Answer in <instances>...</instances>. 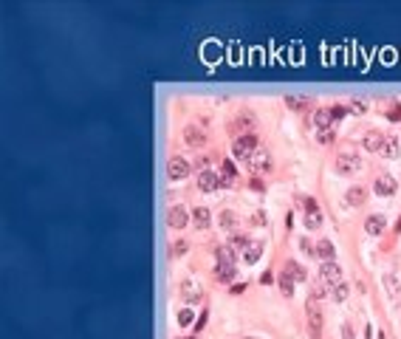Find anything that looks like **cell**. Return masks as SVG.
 <instances>
[{"mask_svg": "<svg viewBox=\"0 0 401 339\" xmlns=\"http://www.w3.org/2000/svg\"><path fill=\"white\" fill-rule=\"evenodd\" d=\"M249 339H254V337H249Z\"/></svg>", "mask_w": 401, "mask_h": 339, "instance_id": "obj_45", "label": "cell"}, {"mask_svg": "<svg viewBox=\"0 0 401 339\" xmlns=\"http://www.w3.org/2000/svg\"><path fill=\"white\" fill-rule=\"evenodd\" d=\"M333 167H336V173H339V175H353L359 167H362V161H359L356 156H348V153H342V156L336 158V164H333Z\"/></svg>", "mask_w": 401, "mask_h": 339, "instance_id": "obj_5", "label": "cell"}, {"mask_svg": "<svg viewBox=\"0 0 401 339\" xmlns=\"http://www.w3.org/2000/svg\"><path fill=\"white\" fill-rule=\"evenodd\" d=\"M280 291H283L286 297L294 294V280L288 277V274H283V277H280Z\"/></svg>", "mask_w": 401, "mask_h": 339, "instance_id": "obj_28", "label": "cell"}, {"mask_svg": "<svg viewBox=\"0 0 401 339\" xmlns=\"http://www.w3.org/2000/svg\"><path fill=\"white\" fill-rule=\"evenodd\" d=\"M167 175H170L173 181H181V178L190 175V164H187L181 156H173L170 161H167Z\"/></svg>", "mask_w": 401, "mask_h": 339, "instance_id": "obj_3", "label": "cell"}, {"mask_svg": "<svg viewBox=\"0 0 401 339\" xmlns=\"http://www.w3.org/2000/svg\"><path fill=\"white\" fill-rule=\"evenodd\" d=\"M384 226H387V218H384V215H370L365 221V232H367V235H382Z\"/></svg>", "mask_w": 401, "mask_h": 339, "instance_id": "obj_12", "label": "cell"}, {"mask_svg": "<svg viewBox=\"0 0 401 339\" xmlns=\"http://www.w3.org/2000/svg\"><path fill=\"white\" fill-rule=\"evenodd\" d=\"M314 122H316V127H319V130H328V127H331V122H336V119H333L331 108H322V111L314 113Z\"/></svg>", "mask_w": 401, "mask_h": 339, "instance_id": "obj_18", "label": "cell"}, {"mask_svg": "<svg viewBox=\"0 0 401 339\" xmlns=\"http://www.w3.org/2000/svg\"><path fill=\"white\" fill-rule=\"evenodd\" d=\"M382 153L387 158H399V153H401V147H399V139H393V136H387L384 139V147H382Z\"/></svg>", "mask_w": 401, "mask_h": 339, "instance_id": "obj_22", "label": "cell"}, {"mask_svg": "<svg viewBox=\"0 0 401 339\" xmlns=\"http://www.w3.org/2000/svg\"><path fill=\"white\" fill-rule=\"evenodd\" d=\"M215 277H218V283H232L235 280V263H218Z\"/></svg>", "mask_w": 401, "mask_h": 339, "instance_id": "obj_16", "label": "cell"}, {"mask_svg": "<svg viewBox=\"0 0 401 339\" xmlns=\"http://www.w3.org/2000/svg\"><path fill=\"white\" fill-rule=\"evenodd\" d=\"M384 139H387L384 133H379V130H367V133H365V141H362V144H365L367 153H379V150L384 147Z\"/></svg>", "mask_w": 401, "mask_h": 339, "instance_id": "obj_7", "label": "cell"}, {"mask_svg": "<svg viewBox=\"0 0 401 339\" xmlns=\"http://www.w3.org/2000/svg\"><path fill=\"white\" fill-rule=\"evenodd\" d=\"M249 243H252V240H249L246 235H232V240H229V246H232L235 252H246V246Z\"/></svg>", "mask_w": 401, "mask_h": 339, "instance_id": "obj_24", "label": "cell"}, {"mask_svg": "<svg viewBox=\"0 0 401 339\" xmlns=\"http://www.w3.org/2000/svg\"><path fill=\"white\" fill-rule=\"evenodd\" d=\"M220 175L218 173H212V170H203V173L198 175V190H203V192H212V190H218L220 187Z\"/></svg>", "mask_w": 401, "mask_h": 339, "instance_id": "obj_6", "label": "cell"}, {"mask_svg": "<svg viewBox=\"0 0 401 339\" xmlns=\"http://www.w3.org/2000/svg\"><path fill=\"white\" fill-rule=\"evenodd\" d=\"M384 283H387V288H390L393 294H396V291H399V286H396V280H393L390 274H387V277H384Z\"/></svg>", "mask_w": 401, "mask_h": 339, "instance_id": "obj_37", "label": "cell"}, {"mask_svg": "<svg viewBox=\"0 0 401 339\" xmlns=\"http://www.w3.org/2000/svg\"><path fill=\"white\" fill-rule=\"evenodd\" d=\"M192 320H195V314H192L190 308H184V311L178 314V325H184V328H187V325H192Z\"/></svg>", "mask_w": 401, "mask_h": 339, "instance_id": "obj_30", "label": "cell"}, {"mask_svg": "<svg viewBox=\"0 0 401 339\" xmlns=\"http://www.w3.org/2000/svg\"><path fill=\"white\" fill-rule=\"evenodd\" d=\"M246 291V283H240V286H232V294H243Z\"/></svg>", "mask_w": 401, "mask_h": 339, "instance_id": "obj_41", "label": "cell"}, {"mask_svg": "<svg viewBox=\"0 0 401 339\" xmlns=\"http://www.w3.org/2000/svg\"><path fill=\"white\" fill-rule=\"evenodd\" d=\"M322 325H325L322 311H319V308L311 303V305H308V328H311V337H314V339L322 337Z\"/></svg>", "mask_w": 401, "mask_h": 339, "instance_id": "obj_4", "label": "cell"}, {"mask_svg": "<svg viewBox=\"0 0 401 339\" xmlns=\"http://www.w3.org/2000/svg\"><path fill=\"white\" fill-rule=\"evenodd\" d=\"M314 249H316L314 254H319V257H322V263H325V260H333V257H336V249H333L331 240H319Z\"/></svg>", "mask_w": 401, "mask_h": 339, "instance_id": "obj_20", "label": "cell"}, {"mask_svg": "<svg viewBox=\"0 0 401 339\" xmlns=\"http://www.w3.org/2000/svg\"><path fill=\"white\" fill-rule=\"evenodd\" d=\"M367 201V192L362 190V187H350L348 192H345V204H350V207H362Z\"/></svg>", "mask_w": 401, "mask_h": 339, "instance_id": "obj_14", "label": "cell"}, {"mask_svg": "<svg viewBox=\"0 0 401 339\" xmlns=\"http://www.w3.org/2000/svg\"><path fill=\"white\" fill-rule=\"evenodd\" d=\"M167 224L173 226V229H184V226H187V212H184L181 207H173L170 215H167Z\"/></svg>", "mask_w": 401, "mask_h": 339, "instance_id": "obj_15", "label": "cell"}, {"mask_svg": "<svg viewBox=\"0 0 401 339\" xmlns=\"http://www.w3.org/2000/svg\"><path fill=\"white\" fill-rule=\"evenodd\" d=\"M215 254H218V263H235V249L232 246H220Z\"/></svg>", "mask_w": 401, "mask_h": 339, "instance_id": "obj_25", "label": "cell"}, {"mask_svg": "<svg viewBox=\"0 0 401 339\" xmlns=\"http://www.w3.org/2000/svg\"><path fill=\"white\" fill-rule=\"evenodd\" d=\"M300 246H302V252H308V254H311V252H316V249H314L311 243H308V240H300Z\"/></svg>", "mask_w": 401, "mask_h": 339, "instance_id": "obj_39", "label": "cell"}, {"mask_svg": "<svg viewBox=\"0 0 401 339\" xmlns=\"http://www.w3.org/2000/svg\"><path fill=\"white\" fill-rule=\"evenodd\" d=\"M286 105L291 111H305L308 108V96H286Z\"/></svg>", "mask_w": 401, "mask_h": 339, "instance_id": "obj_23", "label": "cell"}, {"mask_svg": "<svg viewBox=\"0 0 401 339\" xmlns=\"http://www.w3.org/2000/svg\"><path fill=\"white\" fill-rule=\"evenodd\" d=\"M300 207L305 209V212H319V209H316V201H314V198H302V201H300Z\"/></svg>", "mask_w": 401, "mask_h": 339, "instance_id": "obj_34", "label": "cell"}, {"mask_svg": "<svg viewBox=\"0 0 401 339\" xmlns=\"http://www.w3.org/2000/svg\"><path fill=\"white\" fill-rule=\"evenodd\" d=\"M396 232H401V218H399V224H396Z\"/></svg>", "mask_w": 401, "mask_h": 339, "instance_id": "obj_43", "label": "cell"}, {"mask_svg": "<svg viewBox=\"0 0 401 339\" xmlns=\"http://www.w3.org/2000/svg\"><path fill=\"white\" fill-rule=\"evenodd\" d=\"M178 291H181V297L187 300V303H198L200 300V286L198 283H192V280H184Z\"/></svg>", "mask_w": 401, "mask_h": 339, "instance_id": "obj_9", "label": "cell"}, {"mask_svg": "<svg viewBox=\"0 0 401 339\" xmlns=\"http://www.w3.org/2000/svg\"><path fill=\"white\" fill-rule=\"evenodd\" d=\"M316 139L322 141V144H331V141H336V133L328 127V130H319V136H316Z\"/></svg>", "mask_w": 401, "mask_h": 339, "instance_id": "obj_32", "label": "cell"}, {"mask_svg": "<svg viewBox=\"0 0 401 339\" xmlns=\"http://www.w3.org/2000/svg\"><path fill=\"white\" fill-rule=\"evenodd\" d=\"M339 277H342V269L336 260H325L322 266H319V283H325V286H339Z\"/></svg>", "mask_w": 401, "mask_h": 339, "instance_id": "obj_2", "label": "cell"}, {"mask_svg": "<svg viewBox=\"0 0 401 339\" xmlns=\"http://www.w3.org/2000/svg\"><path fill=\"white\" fill-rule=\"evenodd\" d=\"M322 297H328V286H325V283H316V286L311 288V303L322 300Z\"/></svg>", "mask_w": 401, "mask_h": 339, "instance_id": "obj_29", "label": "cell"}, {"mask_svg": "<svg viewBox=\"0 0 401 339\" xmlns=\"http://www.w3.org/2000/svg\"><path fill=\"white\" fill-rule=\"evenodd\" d=\"M387 119L390 122H401V105H390L387 108Z\"/></svg>", "mask_w": 401, "mask_h": 339, "instance_id": "obj_31", "label": "cell"}, {"mask_svg": "<svg viewBox=\"0 0 401 339\" xmlns=\"http://www.w3.org/2000/svg\"><path fill=\"white\" fill-rule=\"evenodd\" d=\"M249 167H252L254 173H260V170H269V167H271V156L266 153V150L257 147V150L252 153V158H249Z\"/></svg>", "mask_w": 401, "mask_h": 339, "instance_id": "obj_8", "label": "cell"}, {"mask_svg": "<svg viewBox=\"0 0 401 339\" xmlns=\"http://www.w3.org/2000/svg\"><path fill=\"white\" fill-rule=\"evenodd\" d=\"M252 190H266V184H263L260 178H254V181H252Z\"/></svg>", "mask_w": 401, "mask_h": 339, "instance_id": "obj_40", "label": "cell"}, {"mask_svg": "<svg viewBox=\"0 0 401 339\" xmlns=\"http://www.w3.org/2000/svg\"><path fill=\"white\" fill-rule=\"evenodd\" d=\"M348 294H350V288L345 286V283H339V286H333V291H331V297L336 300V303H345V300H348Z\"/></svg>", "mask_w": 401, "mask_h": 339, "instance_id": "obj_26", "label": "cell"}, {"mask_svg": "<svg viewBox=\"0 0 401 339\" xmlns=\"http://www.w3.org/2000/svg\"><path fill=\"white\" fill-rule=\"evenodd\" d=\"M365 108H367V105L362 102V99H353V102L348 105V111H350V113H356V116H359V113H365Z\"/></svg>", "mask_w": 401, "mask_h": 339, "instance_id": "obj_33", "label": "cell"}, {"mask_svg": "<svg viewBox=\"0 0 401 339\" xmlns=\"http://www.w3.org/2000/svg\"><path fill=\"white\" fill-rule=\"evenodd\" d=\"M331 113H333V119L339 122V119H345V116H348V108H342V105H333Z\"/></svg>", "mask_w": 401, "mask_h": 339, "instance_id": "obj_35", "label": "cell"}, {"mask_svg": "<svg viewBox=\"0 0 401 339\" xmlns=\"http://www.w3.org/2000/svg\"><path fill=\"white\" fill-rule=\"evenodd\" d=\"M373 192L376 195H393L396 192V181H393L390 175H379L373 181Z\"/></svg>", "mask_w": 401, "mask_h": 339, "instance_id": "obj_10", "label": "cell"}, {"mask_svg": "<svg viewBox=\"0 0 401 339\" xmlns=\"http://www.w3.org/2000/svg\"><path fill=\"white\" fill-rule=\"evenodd\" d=\"M342 339H353V328L350 325H342Z\"/></svg>", "mask_w": 401, "mask_h": 339, "instance_id": "obj_38", "label": "cell"}, {"mask_svg": "<svg viewBox=\"0 0 401 339\" xmlns=\"http://www.w3.org/2000/svg\"><path fill=\"white\" fill-rule=\"evenodd\" d=\"M283 274H288V277L294 280V283H305V280H308L305 269H302V266H300L297 260H286V269H283Z\"/></svg>", "mask_w": 401, "mask_h": 339, "instance_id": "obj_11", "label": "cell"}, {"mask_svg": "<svg viewBox=\"0 0 401 339\" xmlns=\"http://www.w3.org/2000/svg\"><path fill=\"white\" fill-rule=\"evenodd\" d=\"M379 339H387V337H384V334H379Z\"/></svg>", "mask_w": 401, "mask_h": 339, "instance_id": "obj_44", "label": "cell"}, {"mask_svg": "<svg viewBox=\"0 0 401 339\" xmlns=\"http://www.w3.org/2000/svg\"><path fill=\"white\" fill-rule=\"evenodd\" d=\"M257 150V136L254 133H243V136H237L235 141H232V156L235 158H252V153Z\"/></svg>", "mask_w": 401, "mask_h": 339, "instance_id": "obj_1", "label": "cell"}, {"mask_svg": "<svg viewBox=\"0 0 401 339\" xmlns=\"http://www.w3.org/2000/svg\"><path fill=\"white\" fill-rule=\"evenodd\" d=\"M184 252H187V243H184V240H178V243L173 246V252H170V254H175V257H178V254H184Z\"/></svg>", "mask_w": 401, "mask_h": 339, "instance_id": "obj_36", "label": "cell"}, {"mask_svg": "<svg viewBox=\"0 0 401 339\" xmlns=\"http://www.w3.org/2000/svg\"><path fill=\"white\" fill-rule=\"evenodd\" d=\"M260 254H263V243H260V240H252V243L246 246L243 260L246 263H257V260H260Z\"/></svg>", "mask_w": 401, "mask_h": 339, "instance_id": "obj_19", "label": "cell"}, {"mask_svg": "<svg viewBox=\"0 0 401 339\" xmlns=\"http://www.w3.org/2000/svg\"><path fill=\"white\" fill-rule=\"evenodd\" d=\"M192 221H195V226H209V221H212V212L206 207H198V209H192Z\"/></svg>", "mask_w": 401, "mask_h": 339, "instance_id": "obj_21", "label": "cell"}, {"mask_svg": "<svg viewBox=\"0 0 401 339\" xmlns=\"http://www.w3.org/2000/svg\"><path fill=\"white\" fill-rule=\"evenodd\" d=\"M305 226L308 229H319L322 226V215L319 212H305Z\"/></svg>", "mask_w": 401, "mask_h": 339, "instance_id": "obj_27", "label": "cell"}, {"mask_svg": "<svg viewBox=\"0 0 401 339\" xmlns=\"http://www.w3.org/2000/svg\"><path fill=\"white\" fill-rule=\"evenodd\" d=\"M218 224L223 226L226 232H235L237 226H240V218H237L235 212H229V209H226V212H220V215H218Z\"/></svg>", "mask_w": 401, "mask_h": 339, "instance_id": "obj_17", "label": "cell"}, {"mask_svg": "<svg viewBox=\"0 0 401 339\" xmlns=\"http://www.w3.org/2000/svg\"><path fill=\"white\" fill-rule=\"evenodd\" d=\"M184 141H187L190 147H200V144L206 141V136H203V133H200L198 127H192V124H187V127H184Z\"/></svg>", "mask_w": 401, "mask_h": 339, "instance_id": "obj_13", "label": "cell"}, {"mask_svg": "<svg viewBox=\"0 0 401 339\" xmlns=\"http://www.w3.org/2000/svg\"><path fill=\"white\" fill-rule=\"evenodd\" d=\"M252 221H254V224H263V226H266V215H260V212H257V215H254Z\"/></svg>", "mask_w": 401, "mask_h": 339, "instance_id": "obj_42", "label": "cell"}]
</instances>
